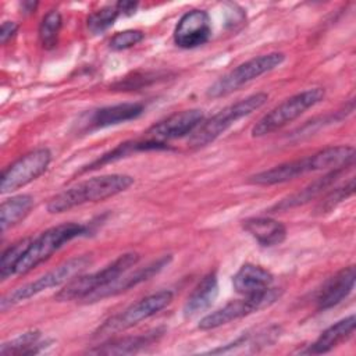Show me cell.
Returning a JSON list of instances; mask_svg holds the SVG:
<instances>
[{"label": "cell", "instance_id": "obj_1", "mask_svg": "<svg viewBox=\"0 0 356 356\" xmlns=\"http://www.w3.org/2000/svg\"><path fill=\"white\" fill-rule=\"evenodd\" d=\"M134 184V178L127 174H108L93 177L78 182L76 185L57 193L47 203V211L51 214L64 213L76 206L102 202L127 191Z\"/></svg>", "mask_w": 356, "mask_h": 356}, {"label": "cell", "instance_id": "obj_2", "mask_svg": "<svg viewBox=\"0 0 356 356\" xmlns=\"http://www.w3.org/2000/svg\"><path fill=\"white\" fill-rule=\"evenodd\" d=\"M88 232H90V228L85 224L78 222L58 224L43 231L36 238L31 239L28 248L25 249L15 267L14 275H24L29 273L31 270L50 259L51 254L67 242L88 235Z\"/></svg>", "mask_w": 356, "mask_h": 356}, {"label": "cell", "instance_id": "obj_3", "mask_svg": "<svg viewBox=\"0 0 356 356\" xmlns=\"http://www.w3.org/2000/svg\"><path fill=\"white\" fill-rule=\"evenodd\" d=\"M267 99H268L267 93L259 92L224 107L217 114L210 117L207 121L202 122L192 132V136L188 140L189 146L193 149H200L214 142L221 134H224L238 120L259 110L267 102Z\"/></svg>", "mask_w": 356, "mask_h": 356}, {"label": "cell", "instance_id": "obj_4", "mask_svg": "<svg viewBox=\"0 0 356 356\" xmlns=\"http://www.w3.org/2000/svg\"><path fill=\"white\" fill-rule=\"evenodd\" d=\"M138 261H139L138 253H135V252L124 253L99 271L76 275L75 278L68 281L67 285L63 289H60V292H57L54 299L58 302L86 299L93 292H96V291L107 286L113 281H115L120 275L127 273Z\"/></svg>", "mask_w": 356, "mask_h": 356}, {"label": "cell", "instance_id": "obj_5", "mask_svg": "<svg viewBox=\"0 0 356 356\" xmlns=\"http://www.w3.org/2000/svg\"><path fill=\"white\" fill-rule=\"evenodd\" d=\"M92 263V257L89 254H82V256H75L56 268L47 271L46 274L40 275L35 281H31L28 284H24L18 288H15L13 292H8L3 299H1V310H7L8 307L26 300L38 293H40L44 289L58 286L61 284H65L79 275L86 267H89Z\"/></svg>", "mask_w": 356, "mask_h": 356}, {"label": "cell", "instance_id": "obj_6", "mask_svg": "<svg viewBox=\"0 0 356 356\" xmlns=\"http://www.w3.org/2000/svg\"><path fill=\"white\" fill-rule=\"evenodd\" d=\"M324 96L325 90L323 88H313L285 99L254 124V127L252 128V136H264L285 127L291 121L300 117L306 110L320 103Z\"/></svg>", "mask_w": 356, "mask_h": 356}, {"label": "cell", "instance_id": "obj_7", "mask_svg": "<svg viewBox=\"0 0 356 356\" xmlns=\"http://www.w3.org/2000/svg\"><path fill=\"white\" fill-rule=\"evenodd\" d=\"M285 60V54L280 51H271L267 54H261L253 57L238 67L228 71L225 75L220 76L206 92V95L211 99H218L231 95L238 90L248 82L259 78L260 75L277 68Z\"/></svg>", "mask_w": 356, "mask_h": 356}, {"label": "cell", "instance_id": "obj_8", "mask_svg": "<svg viewBox=\"0 0 356 356\" xmlns=\"http://www.w3.org/2000/svg\"><path fill=\"white\" fill-rule=\"evenodd\" d=\"M172 300V292L168 289H161L154 292L136 303L128 306L122 312L107 318L99 328L95 331L93 337H106L110 334H115L120 331H125L143 320L157 314Z\"/></svg>", "mask_w": 356, "mask_h": 356}, {"label": "cell", "instance_id": "obj_9", "mask_svg": "<svg viewBox=\"0 0 356 356\" xmlns=\"http://www.w3.org/2000/svg\"><path fill=\"white\" fill-rule=\"evenodd\" d=\"M280 296H281V289L270 286L268 289H266L260 293L249 295V296H245L243 299L228 302L225 306L217 309L216 312L206 314L200 320L197 327H199V330H203V331L218 328L231 321L246 317L252 313H256L259 310H263V309L271 306L273 303H275L280 299Z\"/></svg>", "mask_w": 356, "mask_h": 356}, {"label": "cell", "instance_id": "obj_10", "mask_svg": "<svg viewBox=\"0 0 356 356\" xmlns=\"http://www.w3.org/2000/svg\"><path fill=\"white\" fill-rule=\"evenodd\" d=\"M51 161V153L46 147L28 152L8 165L1 174L0 192H14L40 177Z\"/></svg>", "mask_w": 356, "mask_h": 356}, {"label": "cell", "instance_id": "obj_11", "mask_svg": "<svg viewBox=\"0 0 356 356\" xmlns=\"http://www.w3.org/2000/svg\"><path fill=\"white\" fill-rule=\"evenodd\" d=\"M204 120L202 110L191 108L177 111L164 120H160L146 131V138L165 142L170 139H178L192 134Z\"/></svg>", "mask_w": 356, "mask_h": 356}, {"label": "cell", "instance_id": "obj_12", "mask_svg": "<svg viewBox=\"0 0 356 356\" xmlns=\"http://www.w3.org/2000/svg\"><path fill=\"white\" fill-rule=\"evenodd\" d=\"M210 36L211 21L204 10H191L185 13L174 29V42L181 49L199 47L209 42Z\"/></svg>", "mask_w": 356, "mask_h": 356}, {"label": "cell", "instance_id": "obj_13", "mask_svg": "<svg viewBox=\"0 0 356 356\" xmlns=\"http://www.w3.org/2000/svg\"><path fill=\"white\" fill-rule=\"evenodd\" d=\"M171 254H165L154 261H152L150 264L142 267V268H138L136 271L134 273H124L122 275H120L115 281H113L111 284H108L107 286L93 292L92 295H89L85 300L86 302H97V300H102L104 298H110V296H115L121 292H125L147 280H150L152 277H154L156 274H159L164 267H167L171 261Z\"/></svg>", "mask_w": 356, "mask_h": 356}, {"label": "cell", "instance_id": "obj_14", "mask_svg": "<svg viewBox=\"0 0 356 356\" xmlns=\"http://www.w3.org/2000/svg\"><path fill=\"white\" fill-rule=\"evenodd\" d=\"M318 164L317 154H310L303 159L286 161L282 164H278L273 168L260 171L249 178L250 184L254 185H263V186H270L275 184H282L288 182L291 179H295L299 175L307 174V172H314V171H321Z\"/></svg>", "mask_w": 356, "mask_h": 356}, {"label": "cell", "instance_id": "obj_15", "mask_svg": "<svg viewBox=\"0 0 356 356\" xmlns=\"http://www.w3.org/2000/svg\"><path fill=\"white\" fill-rule=\"evenodd\" d=\"M145 106L142 103H118L113 106L100 107L92 111L85 121V129H100L131 120H136L142 115Z\"/></svg>", "mask_w": 356, "mask_h": 356}, {"label": "cell", "instance_id": "obj_16", "mask_svg": "<svg viewBox=\"0 0 356 356\" xmlns=\"http://www.w3.org/2000/svg\"><path fill=\"white\" fill-rule=\"evenodd\" d=\"M355 266H348L332 275L320 289L317 296V307L320 310L331 309L339 305L355 288Z\"/></svg>", "mask_w": 356, "mask_h": 356}, {"label": "cell", "instance_id": "obj_17", "mask_svg": "<svg viewBox=\"0 0 356 356\" xmlns=\"http://www.w3.org/2000/svg\"><path fill=\"white\" fill-rule=\"evenodd\" d=\"M346 168L348 167H342V168H337V170H331V171L325 172L323 177L314 179L312 184L305 186L302 191H299V192L282 199L280 203L274 204L271 207V211H285V210L309 203L310 200L323 195L330 186H332L341 178V175L346 172Z\"/></svg>", "mask_w": 356, "mask_h": 356}, {"label": "cell", "instance_id": "obj_18", "mask_svg": "<svg viewBox=\"0 0 356 356\" xmlns=\"http://www.w3.org/2000/svg\"><path fill=\"white\" fill-rule=\"evenodd\" d=\"M163 334H164L163 328H156L145 334L129 335V337L107 341L102 345H97L93 349H89L88 352L93 355H131L156 343Z\"/></svg>", "mask_w": 356, "mask_h": 356}, {"label": "cell", "instance_id": "obj_19", "mask_svg": "<svg viewBox=\"0 0 356 356\" xmlns=\"http://www.w3.org/2000/svg\"><path fill=\"white\" fill-rule=\"evenodd\" d=\"M217 295L218 278L216 271H210L197 282V285L186 298V302L184 305V316L186 318H192L209 310L217 299Z\"/></svg>", "mask_w": 356, "mask_h": 356}, {"label": "cell", "instance_id": "obj_20", "mask_svg": "<svg viewBox=\"0 0 356 356\" xmlns=\"http://www.w3.org/2000/svg\"><path fill=\"white\" fill-rule=\"evenodd\" d=\"M273 281L274 275L268 270L252 263H245L232 277L234 289L243 296L260 293L268 289Z\"/></svg>", "mask_w": 356, "mask_h": 356}, {"label": "cell", "instance_id": "obj_21", "mask_svg": "<svg viewBox=\"0 0 356 356\" xmlns=\"http://www.w3.org/2000/svg\"><path fill=\"white\" fill-rule=\"evenodd\" d=\"M242 228L253 236L259 245L271 248L286 238V228L282 222L270 217H250L242 221Z\"/></svg>", "mask_w": 356, "mask_h": 356}, {"label": "cell", "instance_id": "obj_22", "mask_svg": "<svg viewBox=\"0 0 356 356\" xmlns=\"http://www.w3.org/2000/svg\"><path fill=\"white\" fill-rule=\"evenodd\" d=\"M355 324H356V320H355L353 314L337 321L335 324H332L327 330H324L318 335V338L312 345H309L307 349L302 350V353L321 355V353H327V352L332 350L341 342L348 341L353 335Z\"/></svg>", "mask_w": 356, "mask_h": 356}, {"label": "cell", "instance_id": "obj_23", "mask_svg": "<svg viewBox=\"0 0 356 356\" xmlns=\"http://www.w3.org/2000/svg\"><path fill=\"white\" fill-rule=\"evenodd\" d=\"M280 337V328L277 325H271L264 330H259L256 332H246L235 339L232 343L227 346H221L217 349L210 350L209 353H239V352H254L259 346H268Z\"/></svg>", "mask_w": 356, "mask_h": 356}, {"label": "cell", "instance_id": "obj_24", "mask_svg": "<svg viewBox=\"0 0 356 356\" xmlns=\"http://www.w3.org/2000/svg\"><path fill=\"white\" fill-rule=\"evenodd\" d=\"M160 149H168V146L165 145V142H160L156 139H149L146 138L145 140H134V142H125L118 145L117 147H114L113 150H110L108 153H104L102 157H99L97 160L92 161L90 164H88L82 172L85 171H90L95 168H99L104 164L113 163L115 160H120L122 157L129 156L131 153H136V152H146V150H160Z\"/></svg>", "mask_w": 356, "mask_h": 356}, {"label": "cell", "instance_id": "obj_25", "mask_svg": "<svg viewBox=\"0 0 356 356\" xmlns=\"http://www.w3.org/2000/svg\"><path fill=\"white\" fill-rule=\"evenodd\" d=\"M50 345V341L42 339V332L38 330L26 331L17 338L4 342L0 348L3 356L10 355H36Z\"/></svg>", "mask_w": 356, "mask_h": 356}, {"label": "cell", "instance_id": "obj_26", "mask_svg": "<svg viewBox=\"0 0 356 356\" xmlns=\"http://www.w3.org/2000/svg\"><path fill=\"white\" fill-rule=\"evenodd\" d=\"M33 206V199L29 195H17L1 203L0 207V224L1 231L17 225L21 222L31 211Z\"/></svg>", "mask_w": 356, "mask_h": 356}, {"label": "cell", "instance_id": "obj_27", "mask_svg": "<svg viewBox=\"0 0 356 356\" xmlns=\"http://www.w3.org/2000/svg\"><path fill=\"white\" fill-rule=\"evenodd\" d=\"M63 25V17L60 11L50 10L39 25V40L44 49H53L57 44L58 33Z\"/></svg>", "mask_w": 356, "mask_h": 356}, {"label": "cell", "instance_id": "obj_28", "mask_svg": "<svg viewBox=\"0 0 356 356\" xmlns=\"http://www.w3.org/2000/svg\"><path fill=\"white\" fill-rule=\"evenodd\" d=\"M31 239L32 238H24L21 241L13 243L3 252L1 261H0V277L3 281L15 274V267H17L21 256L24 254L25 249L28 248Z\"/></svg>", "mask_w": 356, "mask_h": 356}, {"label": "cell", "instance_id": "obj_29", "mask_svg": "<svg viewBox=\"0 0 356 356\" xmlns=\"http://www.w3.org/2000/svg\"><path fill=\"white\" fill-rule=\"evenodd\" d=\"M118 17H120V13L115 8V6H106L89 14L86 19V26L89 32H92L93 35H99L107 31Z\"/></svg>", "mask_w": 356, "mask_h": 356}, {"label": "cell", "instance_id": "obj_30", "mask_svg": "<svg viewBox=\"0 0 356 356\" xmlns=\"http://www.w3.org/2000/svg\"><path fill=\"white\" fill-rule=\"evenodd\" d=\"M355 192V178L352 177L348 182H345L343 185L332 189L331 192H328L325 195V197L317 204L316 211L318 214H324V213H330L332 209H335L341 202H343L345 199H348L349 196H352Z\"/></svg>", "mask_w": 356, "mask_h": 356}, {"label": "cell", "instance_id": "obj_31", "mask_svg": "<svg viewBox=\"0 0 356 356\" xmlns=\"http://www.w3.org/2000/svg\"><path fill=\"white\" fill-rule=\"evenodd\" d=\"M143 38L145 33L139 29H127L122 32H117L110 40V47L113 50H125L142 42Z\"/></svg>", "mask_w": 356, "mask_h": 356}, {"label": "cell", "instance_id": "obj_32", "mask_svg": "<svg viewBox=\"0 0 356 356\" xmlns=\"http://www.w3.org/2000/svg\"><path fill=\"white\" fill-rule=\"evenodd\" d=\"M18 25L14 21H4L1 24V29H0V40L3 44H6L15 33H17Z\"/></svg>", "mask_w": 356, "mask_h": 356}, {"label": "cell", "instance_id": "obj_33", "mask_svg": "<svg viewBox=\"0 0 356 356\" xmlns=\"http://www.w3.org/2000/svg\"><path fill=\"white\" fill-rule=\"evenodd\" d=\"M114 6L118 10L120 15H132L138 8V3H134V1H118Z\"/></svg>", "mask_w": 356, "mask_h": 356}, {"label": "cell", "instance_id": "obj_34", "mask_svg": "<svg viewBox=\"0 0 356 356\" xmlns=\"http://www.w3.org/2000/svg\"><path fill=\"white\" fill-rule=\"evenodd\" d=\"M21 7H22V11L25 13V14H29V13H33L35 11V8L38 7V3L35 1H24L22 4H21Z\"/></svg>", "mask_w": 356, "mask_h": 356}]
</instances>
